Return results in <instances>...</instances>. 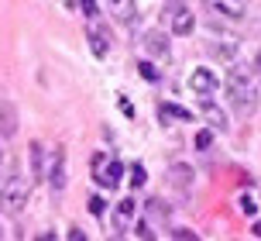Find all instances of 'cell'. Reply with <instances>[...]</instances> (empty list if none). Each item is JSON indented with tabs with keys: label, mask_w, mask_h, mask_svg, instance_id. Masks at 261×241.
Segmentation results:
<instances>
[{
	"label": "cell",
	"mask_w": 261,
	"mask_h": 241,
	"mask_svg": "<svg viewBox=\"0 0 261 241\" xmlns=\"http://www.w3.org/2000/svg\"><path fill=\"white\" fill-rule=\"evenodd\" d=\"M210 141H213V134H210V131H199V134H196V145H199V148H206Z\"/></svg>",
	"instance_id": "23"
},
{
	"label": "cell",
	"mask_w": 261,
	"mask_h": 241,
	"mask_svg": "<svg viewBox=\"0 0 261 241\" xmlns=\"http://www.w3.org/2000/svg\"><path fill=\"white\" fill-rule=\"evenodd\" d=\"M193 28H196L193 11H186V7H175V11H172V35H175V38L193 35Z\"/></svg>",
	"instance_id": "6"
},
{
	"label": "cell",
	"mask_w": 261,
	"mask_h": 241,
	"mask_svg": "<svg viewBox=\"0 0 261 241\" xmlns=\"http://www.w3.org/2000/svg\"><path fill=\"white\" fill-rule=\"evenodd\" d=\"M86 38H90L93 55H96V59H103V55H107V49H110V41H107V31H103V28H96V25H90Z\"/></svg>",
	"instance_id": "12"
},
{
	"label": "cell",
	"mask_w": 261,
	"mask_h": 241,
	"mask_svg": "<svg viewBox=\"0 0 261 241\" xmlns=\"http://www.w3.org/2000/svg\"><path fill=\"white\" fill-rule=\"evenodd\" d=\"M17 134V110L11 104L0 107V138H14Z\"/></svg>",
	"instance_id": "11"
},
{
	"label": "cell",
	"mask_w": 261,
	"mask_h": 241,
	"mask_svg": "<svg viewBox=\"0 0 261 241\" xmlns=\"http://www.w3.org/2000/svg\"><path fill=\"white\" fill-rule=\"evenodd\" d=\"M217 17H227V21H244L248 17V4L244 0H203Z\"/></svg>",
	"instance_id": "4"
},
{
	"label": "cell",
	"mask_w": 261,
	"mask_h": 241,
	"mask_svg": "<svg viewBox=\"0 0 261 241\" xmlns=\"http://www.w3.org/2000/svg\"><path fill=\"white\" fill-rule=\"evenodd\" d=\"M203 117L210 120V128H217V131H227V117H223L220 107H213L210 100H203Z\"/></svg>",
	"instance_id": "14"
},
{
	"label": "cell",
	"mask_w": 261,
	"mask_h": 241,
	"mask_svg": "<svg viewBox=\"0 0 261 241\" xmlns=\"http://www.w3.org/2000/svg\"><path fill=\"white\" fill-rule=\"evenodd\" d=\"M172 238H179V241H182V238H189V241H196L199 234H196V231H189V228H172Z\"/></svg>",
	"instance_id": "22"
},
{
	"label": "cell",
	"mask_w": 261,
	"mask_h": 241,
	"mask_svg": "<svg viewBox=\"0 0 261 241\" xmlns=\"http://www.w3.org/2000/svg\"><path fill=\"white\" fill-rule=\"evenodd\" d=\"M134 234H138V238H155V231H151V224H148V221H138Z\"/></svg>",
	"instance_id": "21"
},
{
	"label": "cell",
	"mask_w": 261,
	"mask_h": 241,
	"mask_svg": "<svg viewBox=\"0 0 261 241\" xmlns=\"http://www.w3.org/2000/svg\"><path fill=\"white\" fill-rule=\"evenodd\" d=\"M241 210H244V214H258V200H254V193H244V197H241Z\"/></svg>",
	"instance_id": "18"
},
{
	"label": "cell",
	"mask_w": 261,
	"mask_h": 241,
	"mask_svg": "<svg viewBox=\"0 0 261 241\" xmlns=\"http://www.w3.org/2000/svg\"><path fill=\"white\" fill-rule=\"evenodd\" d=\"M103 210H107V200H103V197H90V214L93 217H103Z\"/></svg>",
	"instance_id": "20"
},
{
	"label": "cell",
	"mask_w": 261,
	"mask_h": 241,
	"mask_svg": "<svg viewBox=\"0 0 261 241\" xmlns=\"http://www.w3.org/2000/svg\"><path fill=\"white\" fill-rule=\"evenodd\" d=\"M107 7H110V14L120 25H134V17H138V4L134 0H107Z\"/></svg>",
	"instance_id": "8"
},
{
	"label": "cell",
	"mask_w": 261,
	"mask_h": 241,
	"mask_svg": "<svg viewBox=\"0 0 261 241\" xmlns=\"http://www.w3.org/2000/svg\"><path fill=\"white\" fill-rule=\"evenodd\" d=\"M45 179H48L52 193H62V189H65V183H69V169H65V148H55V152H52V165L45 169Z\"/></svg>",
	"instance_id": "3"
},
{
	"label": "cell",
	"mask_w": 261,
	"mask_h": 241,
	"mask_svg": "<svg viewBox=\"0 0 261 241\" xmlns=\"http://www.w3.org/2000/svg\"><path fill=\"white\" fill-rule=\"evenodd\" d=\"M148 214H151V217H165V214H169L165 200H158V197H155V200H148Z\"/></svg>",
	"instance_id": "19"
},
{
	"label": "cell",
	"mask_w": 261,
	"mask_h": 241,
	"mask_svg": "<svg viewBox=\"0 0 261 241\" xmlns=\"http://www.w3.org/2000/svg\"><path fill=\"white\" fill-rule=\"evenodd\" d=\"M189 90H193L196 97L210 100V93L217 90V76H213V69H206V66L193 69V76H189Z\"/></svg>",
	"instance_id": "5"
},
{
	"label": "cell",
	"mask_w": 261,
	"mask_h": 241,
	"mask_svg": "<svg viewBox=\"0 0 261 241\" xmlns=\"http://www.w3.org/2000/svg\"><path fill=\"white\" fill-rule=\"evenodd\" d=\"M24 207H28V183L21 176H14V179H7L4 189H0V210H4V214H21Z\"/></svg>",
	"instance_id": "2"
},
{
	"label": "cell",
	"mask_w": 261,
	"mask_h": 241,
	"mask_svg": "<svg viewBox=\"0 0 261 241\" xmlns=\"http://www.w3.org/2000/svg\"><path fill=\"white\" fill-rule=\"evenodd\" d=\"M28 162H31V179L35 183H45V145L41 141H31L28 145Z\"/></svg>",
	"instance_id": "7"
},
{
	"label": "cell",
	"mask_w": 261,
	"mask_h": 241,
	"mask_svg": "<svg viewBox=\"0 0 261 241\" xmlns=\"http://www.w3.org/2000/svg\"><path fill=\"white\" fill-rule=\"evenodd\" d=\"M134 214H138V200H134V197L120 200L117 210H114V228H117V231H127V224L134 221Z\"/></svg>",
	"instance_id": "9"
},
{
	"label": "cell",
	"mask_w": 261,
	"mask_h": 241,
	"mask_svg": "<svg viewBox=\"0 0 261 241\" xmlns=\"http://www.w3.org/2000/svg\"><path fill=\"white\" fill-rule=\"evenodd\" d=\"M162 114H165V117H179V120H189V110H186V107H175V104H162Z\"/></svg>",
	"instance_id": "16"
},
{
	"label": "cell",
	"mask_w": 261,
	"mask_h": 241,
	"mask_svg": "<svg viewBox=\"0 0 261 241\" xmlns=\"http://www.w3.org/2000/svg\"><path fill=\"white\" fill-rule=\"evenodd\" d=\"M141 73H144V76H148V80H155V76H158V73H155V69H151V66H148V62H141Z\"/></svg>",
	"instance_id": "24"
},
{
	"label": "cell",
	"mask_w": 261,
	"mask_h": 241,
	"mask_svg": "<svg viewBox=\"0 0 261 241\" xmlns=\"http://www.w3.org/2000/svg\"><path fill=\"white\" fill-rule=\"evenodd\" d=\"M144 183H148L144 165H130V186H144Z\"/></svg>",
	"instance_id": "17"
},
{
	"label": "cell",
	"mask_w": 261,
	"mask_h": 241,
	"mask_svg": "<svg viewBox=\"0 0 261 241\" xmlns=\"http://www.w3.org/2000/svg\"><path fill=\"white\" fill-rule=\"evenodd\" d=\"M172 186H189L193 183V169L189 165H172Z\"/></svg>",
	"instance_id": "15"
},
{
	"label": "cell",
	"mask_w": 261,
	"mask_h": 241,
	"mask_svg": "<svg viewBox=\"0 0 261 241\" xmlns=\"http://www.w3.org/2000/svg\"><path fill=\"white\" fill-rule=\"evenodd\" d=\"M0 159H4V155H0Z\"/></svg>",
	"instance_id": "25"
},
{
	"label": "cell",
	"mask_w": 261,
	"mask_h": 241,
	"mask_svg": "<svg viewBox=\"0 0 261 241\" xmlns=\"http://www.w3.org/2000/svg\"><path fill=\"white\" fill-rule=\"evenodd\" d=\"M144 49L151 55H158V59H165V55H169V38H165L162 31H148V35H144Z\"/></svg>",
	"instance_id": "13"
},
{
	"label": "cell",
	"mask_w": 261,
	"mask_h": 241,
	"mask_svg": "<svg viewBox=\"0 0 261 241\" xmlns=\"http://www.w3.org/2000/svg\"><path fill=\"white\" fill-rule=\"evenodd\" d=\"M254 97H258V90H254V83H251L248 69L230 66V76H227V100H230V107L244 117V114H251V107H254Z\"/></svg>",
	"instance_id": "1"
},
{
	"label": "cell",
	"mask_w": 261,
	"mask_h": 241,
	"mask_svg": "<svg viewBox=\"0 0 261 241\" xmlns=\"http://www.w3.org/2000/svg\"><path fill=\"white\" fill-rule=\"evenodd\" d=\"M96 183H103V189H117L124 183V165L120 162H110L107 173H96Z\"/></svg>",
	"instance_id": "10"
}]
</instances>
